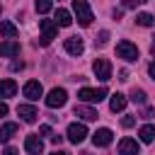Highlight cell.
<instances>
[{
    "mask_svg": "<svg viewBox=\"0 0 155 155\" xmlns=\"http://www.w3.org/2000/svg\"><path fill=\"white\" fill-rule=\"evenodd\" d=\"M73 12H75V19H78V24L80 27H90L92 24V10H90V5L85 2V0H73Z\"/></svg>",
    "mask_w": 155,
    "mask_h": 155,
    "instance_id": "obj_1",
    "label": "cell"
},
{
    "mask_svg": "<svg viewBox=\"0 0 155 155\" xmlns=\"http://www.w3.org/2000/svg\"><path fill=\"white\" fill-rule=\"evenodd\" d=\"M39 27H41L39 44H41V46H48V44L56 39V34H58V24H56L53 19H39Z\"/></svg>",
    "mask_w": 155,
    "mask_h": 155,
    "instance_id": "obj_2",
    "label": "cell"
},
{
    "mask_svg": "<svg viewBox=\"0 0 155 155\" xmlns=\"http://www.w3.org/2000/svg\"><path fill=\"white\" fill-rule=\"evenodd\" d=\"M107 94H109L107 87H97V90H92V87H82V90H78V99H80V102H97V104H99Z\"/></svg>",
    "mask_w": 155,
    "mask_h": 155,
    "instance_id": "obj_3",
    "label": "cell"
},
{
    "mask_svg": "<svg viewBox=\"0 0 155 155\" xmlns=\"http://www.w3.org/2000/svg\"><path fill=\"white\" fill-rule=\"evenodd\" d=\"M116 56L124 58V61H138V46L124 39V41L116 44Z\"/></svg>",
    "mask_w": 155,
    "mask_h": 155,
    "instance_id": "obj_4",
    "label": "cell"
},
{
    "mask_svg": "<svg viewBox=\"0 0 155 155\" xmlns=\"http://www.w3.org/2000/svg\"><path fill=\"white\" fill-rule=\"evenodd\" d=\"M65 102H68V92H65L63 87H53V90L46 94V107H51V109L63 107Z\"/></svg>",
    "mask_w": 155,
    "mask_h": 155,
    "instance_id": "obj_5",
    "label": "cell"
},
{
    "mask_svg": "<svg viewBox=\"0 0 155 155\" xmlns=\"http://www.w3.org/2000/svg\"><path fill=\"white\" fill-rule=\"evenodd\" d=\"M92 70H94L97 80H102V82H107V80L111 78V63H109L107 58H97V61L92 63Z\"/></svg>",
    "mask_w": 155,
    "mask_h": 155,
    "instance_id": "obj_6",
    "label": "cell"
},
{
    "mask_svg": "<svg viewBox=\"0 0 155 155\" xmlns=\"http://www.w3.org/2000/svg\"><path fill=\"white\" fill-rule=\"evenodd\" d=\"M24 150H27L29 155H41V153H44V140H41L36 133H29V136L24 138Z\"/></svg>",
    "mask_w": 155,
    "mask_h": 155,
    "instance_id": "obj_7",
    "label": "cell"
},
{
    "mask_svg": "<svg viewBox=\"0 0 155 155\" xmlns=\"http://www.w3.org/2000/svg\"><path fill=\"white\" fill-rule=\"evenodd\" d=\"M87 138V128H85V124H70L68 126V140L70 143H82Z\"/></svg>",
    "mask_w": 155,
    "mask_h": 155,
    "instance_id": "obj_8",
    "label": "cell"
},
{
    "mask_svg": "<svg viewBox=\"0 0 155 155\" xmlns=\"http://www.w3.org/2000/svg\"><path fill=\"white\" fill-rule=\"evenodd\" d=\"M111 138H114V133H111L109 128H97V131L92 133V143H94L97 148H107V145L111 143Z\"/></svg>",
    "mask_w": 155,
    "mask_h": 155,
    "instance_id": "obj_9",
    "label": "cell"
},
{
    "mask_svg": "<svg viewBox=\"0 0 155 155\" xmlns=\"http://www.w3.org/2000/svg\"><path fill=\"white\" fill-rule=\"evenodd\" d=\"M63 46H65V51H68L70 56H80V53L85 51V44H82L80 36H68V39L63 41Z\"/></svg>",
    "mask_w": 155,
    "mask_h": 155,
    "instance_id": "obj_10",
    "label": "cell"
},
{
    "mask_svg": "<svg viewBox=\"0 0 155 155\" xmlns=\"http://www.w3.org/2000/svg\"><path fill=\"white\" fill-rule=\"evenodd\" d=\"M41 94H44V87H41V82H39V80H29V82L24 85V97H27V99L36 102Z\"/></svg>",
    "mask_w": 155,
    "mask_h": 155,
    "instance_id": "obj_11",
    "label": "cell"
},
{
    "mask_svg": "<svg viewBox=\"0 0 155 155\" xmlns=\"http://www.w3.org/2000/svg\"><path fill=\"white\" fill-rule=\"evenodd\" d=\"M138 150H140V148H138V143H136L133 138L126 136V138L119 140V155H138Z\"/></svg>",
    "mask_w": 155,
    "mask_h": 155,
    "instance_id": "obj_12",
    "label": "cell"
},
{
    "mask_svg": "<svg viewBox=\"0 0 155 155\" xmlns=\"http://www.w3.org/2000/svg\"><path fill=\"white\" fill-rule=\"evenodd\" d=\"M17 114H19L22 121H27V124H34V121L39 119V111H36L31 104H19V107H17Z\"/></svg>",
    "mask_w": 155,
    "mask_h": 155,
    "instance_id": "obj_13",
    "label": "cell"
},
{
    "mask_svg": "<svg viewBox=\"0 0 155 155\" xmlns=\"http://www.w3.org/2000/svg\"><path fill=\"white\" fill-rule=\"evenodd\" d=\"M73 111H75V116H80V119H85V121H94V119L99 116L92 107H85V104H75Z\"/></svg>",
    "mask_w": 155,
    "mask_h": 155,
    "instance_id": "obj_14",
    "label": "cell"
},
{
    "mask_svg": "<svg viewBox=\"0 0 155 155\" xmlns=\"http://www.w3.org/2000/svg\"><path fill=\"white\" fill-rule=\"evenodd\" d=\"M19 53V41H2L0 44V56L10 58V56H17Z\"/></svg>",
    "mask_w": 155,
    "mask_h": 155,
    "instance_id": "obj_15",
    "label": "cell"
},
{
    "mask_svg": "<svg viewBox=\"0 0 155 155\" xmlns=\"http://www.w3.org/2000/svg\"><path fill=\"white\" fill-rule=\"evenodd\" d=\"M15 92H17V82L15 80H0V97H15Z\"/></svg>",
    "mask_w": 155,
    "mask_h": 155,
    "instance_id": "obj_16",
    "label": "cell"
},
{
    "mask_svg": "<svg viewBox=\"0 0 155 155\" xmlns=\"http://www.w3.org/2000/svg\"><path fill=\"white\" fill-rule=\"evenodd\" d=\"M17 131H19L17 124H2V126H0V143H7Z\"/></svg>",
    "mask_w": 155,
    "mask_h": 155,
    "instance_id": "obj_17",
    "label": "cell"
},
{
    "mask_svg": "<svg viewBox=\"0 0 155 155\" xmlns=\"http://www.w3.org/2000/svg\"><path fill=\"white\" fill-rule=\"evenodd\" d=\"M109 109H111V111H124V109H126V97L119 94V92L111 94V99H109Z\"/></svg>",
    "mask_w": 155,
    "mask_h": 155,
    "instance_id": "obj_18",
    "label": "cell"
},
{
    "mask_svg": "<svg viewBox=\"0 0 155 155\" xmlns=\"http://www.w3.org/2000/svg\"><path fill=\"white\" fill-rule=\"evenodd\" d=\"M138 136H140V140H143V143H153V140H155V126H153V124L140 126Z\"/></svg>",
    "mask_w": 155,
    "mask_h": 155,
    "instance_id": "obj_19",
    "label": "cell"
},
{
    "mask_svg": "<svg viewBox=\"0 0 155 155\" xmlns=\"http://www.w3.org/2000/svg\"><path fill=\"white\" fill-rule=\"evenodd\" d=\"M0 34H2V36H7V39H15V36L19 34V29H17L12 22H7V19H5V22H0Z\"/></svg>",
    "mask_w": 155,
    "mask_h": 155,
    "instance_id": "obj_20",
    "label": "cell"
},
{
    "mask_svg": "<svg viewBox=\"0 0 155 155\" xmlns=\"http://www.w3.org/2000/svg\"><path fill=\"white\" fill-rule=\"evenodd\" d=\"M56 24H58V27H70V24H73V17H70V12L61 7V10L56 12Z\"/></svg>",
    "mask_w": 155,
    "mask_h": 155,
    "instance_id": "obj_21",
    "label": "cell"
},
{
    "mask_svg": "<svg viewBox=\"0 0 155 155\" xmlns=\"http://www.w3.org/2000/svg\"><path fill=\"white\" fill-rule=\"evenodd\" d=\"M153 22H155V17L150 12H138L136 15V24H140V27H150Z\"/></svg>",
    "mask_w": 155,
    "mask_h": 155,
    "instance_id": "obj_22",
    "label": "cell"
},
{
    "mask_svg": "<svg viewBox=\"0 0 155 155\" xmlns=\"http://www.w3.org/2000/svg\"><path fill=\"white\" fill-rule=\"evenodd\" d=\"M34 5H36V12H39V15H46V12L51 10V5H53V2H51V0H36Z\"/></svg>",
    "mask_w": 155,
    "mask_h": 155,
    "instance_id": "obj_23",
    "label": "cell"
},
{
    "mask_svg": "<svg viewBox=\"0 0 155 155\" xmlns=\"http://www.w3.org/2000/svg\"><path fill=\"white\" fill-rule=\"evenodd\" d=\"M131 99H133L136 104H145V92H143V90H136V87H133V92H131Z\"/></svg>",
    "mask_w": 155,
    "mask_h": 155,
    "instance_id": "obj_24",
    "label": "cell"
},
{
    "mask_svg": "<svg viewBox=\"0 0 155 155\" xmlns=\"http://www.w3.org/2000/svg\"><path fill=\"white\" fill-rule=\"evenodd\" d=\"M107 41H109V31H107V29H102V31H99V39H97V44H99V46H104Z\"/></svg>",
    "mask_w": 155,
    "mask_h": 155,
    "instance_id": "obj_25",
    "label": "cell"
},
{
    "mask_svg": "<svg viewBox=\"0 0 155 155\" xmlns=\"http://www.w3.org/2000/svg\"><path fill=\"white\" fill-rule=\"evenodd\" d=\"M133 124H136V119H133V116H124V119H121V126H124V128H131Z\"/></svg>",
    "mask_w": 155,
    "mask_h": 155,
    "instance_id": "obj_26",
    "label": "cell"
},
{
    "mask_svg": "<svg viewBox=\"0 0 155 155\" xmlns=\"http://www.w3.org/2000/svg\"><path fill=\"white\" fill-rule=\"evenodd\" d=\"M153 114H155V109H153V107H145V109L140 111V116H143V119H150Z\"/></svg>",
    "mask_w": 155,
    "mask_h": 155,
    "instance_id": "obj_27",
    "label": "cell"
},
{
    "mask_svg": "<svg viewBox=\"0 0 155 155\" xmlns=\"http://www.w3.org/2000/svg\"><path fill=\"white\" fill-rule=\"evenodd\" d=\"M121 5H124V7H136V5H140V2H138V0H121Z\"/></svg>",
    "mask_w": 155,
    "mask_h": 155,
    "instance_id": "obj_28",
    "label": "cell"
},
{
    "mask_svg": "<svg viewBox=\"0 0 155 155\" xmlns=\"http://www.w3.org/2000/svg\"><path fill=\"white\" fill-rule=\"evenodd\" d=\"M39 133H41V136H51V126H41Z\"/></svg>",
    "mask_w": 155,
    "mask_h": 155,
    "instance_id": "obj_29",
    "label": "cell"
},
{
    "mask_svg": "<svg viewBox=\"0 0 155 155\" xmlns=\"http://www.w3.org/2000/svg\"><path fill=\"white\" fill-rule=\"evenodd\" d=\"M2 116H7V104H5V102H0V119H2Z\"/></svg>",
    "mask_w": 155,
    "mask_h": 155,
    "instance_id": "obj_30",
    "label": "cell"
},
{
    "mask_svg": "<svg viewBox=\"0 0 155 155\" xmlns=\"http://www.w3.org/2000/svg\"><path fill=\"white\" fill-rule=\"evenodd\" d=\"M2 155H19V153H17L15 148H5V153H2Z\"/></svg>",
    "mask_w": 155,
    "mask_h": 155,
    "instance_id": "obj_31",
    "label": "cell"
},
{
    "mask_svg": "<svg viewBox=\"0 0 155 155\" xmlns=\"http://www.w3.org/2000/svg\"><path fill=\"white\" fill-rule=\"evenodd\" d=\"M148 73H150V78L155 80V63H150V65H148Z\"/></svg>",
    "mask_w": 155,
    "mask_h": 155,
    "instance_id": "obj_32",
    "label": "cell"
},
{
    "mask_svg": "<svg viewBox=\"0 0 155 155\" xmlns=\"http://www.w3.org/2000/svg\"><path fill=\"white\" fill-rule=\"evenodd\" d=\"M51 140H53V143H56V145H61V140H63V138H61V136H58V133H56V136H51Z\"/></svg>",
    "mask_w": 155,
    "mask_h": 155,
    "instance_id": "obj_33",
    "label": "cell"
},
{
    "mask_svg": "<svg viewBox=\"0 0 155 155\" xmlns=\"http://www.w3.org/2000/svg\"><path fill=\"white\" fill-rule=\"evenodd\" d=\"M51 155H70V153H65V150H53Z\"/></svg>",
    "mask_w": 155,
    "mask_h": 155,
    "instance_id": "obj_34",
    "label": "cell"
},
{
    "mask_svg": "<svg viewBox=\"0 0 155 155\" xmlns=\"http://www.w3.org/2000/svg\"><path fill=\"white\" fill-rule=\"evenodd\" d=\"M150 51H153V56H155V44H153V48H150Z\"/></svg>",
    "mask_w": 155,
    "mask_h": 155,
    "instance_id": "obj_35",
    "label": "cell"
}]
</instances>
